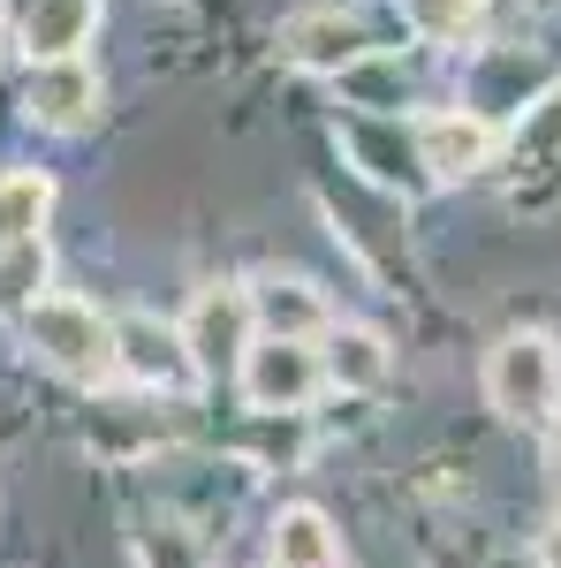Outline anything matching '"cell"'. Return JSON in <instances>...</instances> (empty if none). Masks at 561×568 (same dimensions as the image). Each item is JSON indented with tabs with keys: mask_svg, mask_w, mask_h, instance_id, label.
<instances>
[{
	"mask_svg": "<svg viewBox=\"0 0 561 568\" xmlns=\"http://www.w3.org/2000/svg\"><path fill=\"white\" fill-rule=\"evenodd\" d=\"M23 334H31V349H39L61 379H77V387H99V379L122 372V364H114V318H99V311L77 304V296H46V304L23 318Z\"/></svg>",
	"mask_w": 561,
	"mask_h": 568,
	"instance_id": "cell-1",
	"label": "cell"
},
{
	"mask_svg": "<svg viewBox=\"0 0 561 568\" xmlns=\"http://www.w3.org/2000/svg\"><path fill=\"white\" fill-rule=\"evenodd\" d=\"M485 402H493L509 425L554 417V402H561L554 334H509V342H493V356H485Z\"/></svg>",
	"mask_w": 561,
	"mask_h": 568,
	"instance_id": "cell-2",
	"label": "cell"
},
{
	"mask_svg": "<svg viewBox=\"0 0 561 568\" xmlns=\"http://www.w3.org/2000/svg\"><path fill=\"white\" fill-rule=\"evenodd\" d=\"M410 152H418V168L432 182H463V175H485L493 168L501 130L485 114H471V106H432V114H418V130H410Z\"/></svg>",
	"mask_w": 561,
	"mask_h": 568,
	"instance_id": "cell-3",
	"label": "cell"
},
{
	"mask_svg": "<svg viewBox=\"0 0 561 568\" xmlns=\"http://www.w3.org/2000/svg\"><path fill=\"white\" fill-rule=\"evenodd\" d=\"M236 379H243V402H251V409H303L311 394L327 387L311 342H266V334L243 349Z\"/></svg>",
	"mask_w": 561,
	"mask_h": 568,
	"instance_id": "cell-4",
	"label": "cell"
},
{
	"mask_svg": "<svg viewBox=\"0 0 561 568\" xmlns=\"http://www.w3.org/2000/svg\"><path fill=\"white\" fill-rule=\"evenodd\" d=\"M182 349L190 364L213 379V372H236L243 349H251V296L243 288H198V304L182 318Z\"/></svg>",
	"mask_w": 561,
	"mask_h": 568,
	"instance_id": "cell-5",
	"label": "cell"
},
{
	"mask_svg": "<svg viewBox=\"0 0 561 568\" xmlns=\"http://www.w3.org/2000/svg\"><path fill=\"white\" fill-rule=\"evenodd\" d=\"M281 53L297 69H311V77H342V69H357L372 53V39H364V23L349 8H303V16L281 23Z\"/></svg>",
	"mask_w": 561,
	"mask_h": 568,
	"instance_id": "cell-6",
	"label": "cell"
},
{
	"mask_svg": "<svg viewBox=\"0 0 561 568\" xmlns=\"http://www.w3.org/2000/svg\"><path fill=\"white\" fill-rule=\"evenodd\" d=\"M114 364H122V379H137V387H182L198 372L190 349H182V326L174 318H152V311L114 318Z\"/></svg>",
	"mask_w": 561,
	"mask_h": 568,
	"instance_id": "cell-7",
	"label": "cell"
},
{
	"mask_svg": "<svg viewBox=\"0 0 561 568\" xmlns=\"http://www.w3.org/2000/svg\"><path fill=\"white\" fill-rule=\"evenodd\" d=\"M251 326H259L266 342H327V334H334L327 296H319L311 281H281V273L251 281Z\"/></svg>",
	"mask_w": 561,
	"mask_h": 568,
	"instance_id": "cell-8",
	"label": "cell"
},
{
	"mask_svg": "<svg viewBox=\"0 0 561 568\" xmlns=\"http://www.w3.org/2000/svg\"><path fill=\"white\" fill-rule=\"evenodd\" d=\"M23 114L39 130H84L91 114H99V77H91L84 61H39L31 84H23Z\"/></svg>",
	"mask_w": 561,
	"mask_h": 568,
	"instance_id": "cell-9",
	"label": "cell"
},
{
	"mask_svg": "<svg viewBox=\"0 0 561 568\" xmlns=\"http://www.w3.org/2000/svg\"><path fill=\"white\" fill-rule=\"evenodd\" d=\"M23 53L39 61H84L91 31H99V0H23Z\"/></svg>",
	"mask_w": 561,
	"mask_h": 568,
	"instance_id": "cell-10",
	"label": "cell"
},
{
	"mask_svg": "<svg viewBox=\"0 0 561 568\" xmlns=\"http://www.w3.org/2000/svg\"><path fill=\"white\" fill-rule=\"evenodd\" d=\"M319 372H327V387H342V394H372L388 379V342L372 326H334L327 349H319Z\"/></svg>",
	"mask_w": 561,
	"mask_h": 568,
	"instance_id": "cell-11",
	"label": "cell"
},
{
	"mask_svg": "<svg viewBox=\"0 0 561 568\" xmlns=\"http://www.w3.org/2000/svg\"><path fill=\"white\" fill-rule=\"evenodd\" d=\"M539 175L561 190V91H547V99L517 122V205L531 197Z\"/></svg>",
	"mask_w": 561,
	"mask_h": 568,
	"instance_id": "cell-12",
	"label": "cell"
},
{
	"mask_svg": "<svg viewBox=\"0 0 561 568\" xmlns=\"http://www.w3.org/2000/svg\"><path fill=\"white\" fill-rule=\"evenodd\" d=\"M53 281V251L39 243H0V318H31L46 304L39 288Z\"/></svg>",
	"mask_w": 561,
	"mask_h": 568,
	"instance_id": "cell-13",
	"label": "cell"
},
{
	"mask_svg": "<svg viewBox=\"0 0 561 568\" xmlns=\"http://www.w3.org/2000/svg\"><path fill=\"white\" fill-rule=\"evenodd\" d=\"M342 99L349 106H364V114H394V106H410V69L394 61V53H364L357 69H342Z\"/></svg>",
	"mask_w": 561,
	"mask_h": 568,
	"instance_id": "cell-14",
	"label": "cell"
},
{
	"mask_svg": "<svg viewBox=\"0 0 561 568\" xmlns=\"http://www.w3.org/2000/svg\"><path fill=\"white\" fill-rule=\"evenodd\" d=\"M273 568H334V530L319 508H289L273 524Z\"/></svg>",
	"mask_w": 561,
	"mask_h": 568,
	"instance_id": "cell-15",
	"label": "cell"
},
{
	"mask_svg": "<svg viewBox=\"0 0 561 568\" xmlns=\"http://www.w3.org/2000/svg\"><path fill=\"white\" fill-rule=\"evenodd\" d=\"M46 213H53L46 175H0V243H39Z\"/></svg>",
	"mask_w": 561,
	"mask_h": 568,
	"instance_id": "cell-16",
	"label": "cell"
},
{
	"mask_svg": "<svg viewBox=\"0 0 561 568\" xmlns=\"http://www.w3.org/2000/svg\"><path fill=\"white\" fill-rule=\"evenodd\" d=\"M478 16H485V0H402V23L432 45H455L478 31Z\"/></svg>",
	"mask_w": 561,
	"mask_h": 568,
	"instance_id": "cell-17",
	"label": "cell"
},
{
	"mask_svg": "<svg viewBox=\"0 0 561 568\" xmlns=\"http://www.w3.org/2000/svg\"><path fill=\"white\" fill-rule=\"evenodd\" d=\"M539 568H561V516L539 530Z\"/></svg>",
	"mask_w": 561,
	"mask_h": 568,
	"instance_id": "cell-18",
	"label": "cell"
},
{
	"mask_svg": "<svg viewBox=\"0 0 561 568\" xmlns=\"http://www.w3.org/2000/svg\"><path fill=\"white\" fill-rule=\"evenodd\" d=\"M547 463H554V478H561V417H554V433H547Z\"/></svg>",
	"mask_w": 561,
	"mask_h": 568,
	"instance_id": "cell-19",
	"label": "cell"
},
{
	"mask_svg": "<svg viewBox=\"0 0 561 568\" xmlns=\"http://www.w3.org/2000/svg\"><path fill=\"white\" fill-rule=\"evenodd\" d=\"M531 8H561V0H531Z\"/></svg>",
	"mask_w": 561,
	"mask_h": 568,
	"instance_id": "cell-20",
	"label": "cell"
}]
</instances>
